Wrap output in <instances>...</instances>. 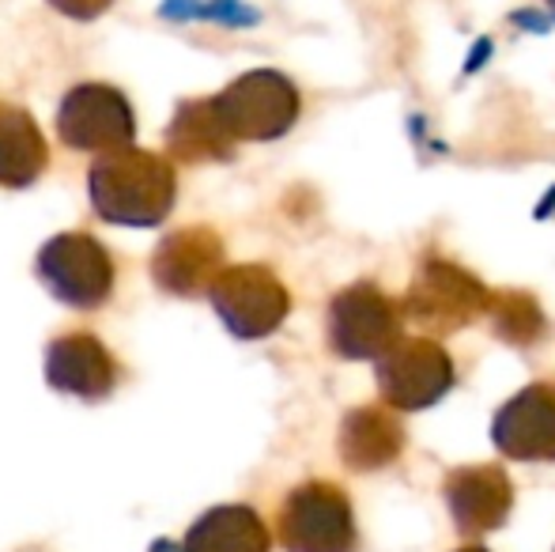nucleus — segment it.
<instances>
[{"mask_svg":"<svg viewBox=\"0 0 555 552\" xmlns=\"http://www.w3.org/2000/svg\"><path fill=\"white\" fill-rule=\"evenodd\" d=\"M91 205L103 220L121 228H155L178 201V175L167 155L117 147L95 159L88 175Z\"/></svg>","mask_w":555,"mask_h":552,"instance_id":"f257e3e1","label":"nucleus"},{"mask_svg":"<svg viewBox=\"0 0 555 552\" xmlns=\"http://www.w3.org/2000/svg\"><path fill=\"white\" fill-rule=\"evenodd\" d=\"M488 307L491 287L442 254H427L401 295L404 322H412L424 337L435 341L488 318Z\"/></svg>","mask_w":555,"mask_h":552,"instance_id":"f03ea898","label":"nucleus"},{"mask_svg":"<svg viewBox=\"0 0 555 552\" xmlns=\"http://www.w3.org/2000/svg\"><path fill=\"white\" fill-rule=\"evenodd\" d=\"M325 337L340 360L378 363L404 341L401 299H389L374 280H356L330 299Z\"/></svg>","mask_w":555,"mask_h":552,"instance_id":"7ed1b4c3","label":"nucleus"},{"mask_svg":"<svg viewBox=\"0 0 555 552\" xmlns=\"http://www.w3.org/2000/svg\"><path fill=\"white\" fill-rule=\"evenodd\" d=\"M276 538L287 552H356L359 526L348 492L333 480H302L284 496Z\"/></svg>","mask_w":555,"mask_h":552,"instance_id":"20e7f679","label":"nucleus"},{"mask_svg":"<svg viewBox=\"0 0 555 552\" xmlns=\"http://www.w3.org/2000/svg\"><path fill=\"white\" fill-rule=\"evenodd\" d=\"M216 111H220L223 126L231 129L234 140H280L292 133V126L299 121L302 99L299 88L287 80L276 68H254L242 73L238 80H231L216 95Z\"/></svg>","mask_w":555,"mask_h":552,"instance_id":"39448f33","label":"nucleus"},{"mask_svg":"<svg viewBox=\"0 0 555 552\" xmlns=\"http://www.w3.org/2000/svg\"><path fill=\"white\" fill-rule=\"evenodd\" d=\"M216 314L227 325V333L238 341H264L287 322L292 314V295L284 280L272 273L269 266H231L216 277L212 292Z\"/></svg>","mask_w":555,"mask_h":552,"instance_id":"423d86ee","label":"nucleus"},{"mask_svg":"<svg viewBox=\"0 0 555 552\" xmlns=\"http://www.w3.org/2000/svg\"><path fill=\"white\" fill-rule=\"evenodd\" d=\"M457 383V363L435 337H404L378 360V394L397 413H424L439 406Z\"/></svg>","mask_w":555,"mask_h":552,"instance_id":"0eeeda50","label":"nucleus"},{"mask_svg":"<svg viewBox=\"0 0 555 552\" xmlns=\"http://www.w3.org/2000/svg\"><path fill=\"white\" fill-rule=\"evenodd\" d=\"M38 277L53 299L76 310H95L114 292V261L95 235L65 231L53 235L38 254Z\"/></svg>","mask_w":555,"mask_h":552,"instance_id":"6e6552de","label":"nucleus"},{"mask_svg":"<svg viewBox=\"0 0 555 552\" xmlns=\"http://www.w3.org/2000/svg\"><path fill=\"white\" fill-rule=\"evenodd\" d=\"M450 523L461 538L480 541L488 534L503 530L514 511V480L499 462L457 465L442 480Z\"/></svg>","mask_w":555,"mask_h":552,"instance_id":"1a4fd4ad","label":"nucleus"},{"mask_svg":"<svg viewBox=\"0 0 555 552\" xmlns=\"http://www.w3.org/2000/svg\"><path fill=\"white\" fill-rule=\"evenodd\" d=\"M137 133L129 99L106 84H80L57 111V137L76 152H117Z\"/></svg>","mask_w":555,"mask_h":552,"instance_id":"9d476101","label":"nucleus"},{"mask_svg":"<svg viewBox=\"0 0 555 552\" xmlns=\"http://www.w3.org/2000/svg\"><path fill=\"white\" fill-rule=\"evenodd\" d=\"M491 442L514 462H555V383H529L491 416Z\"/></svg>","mask_w":555,"mask_h":552,"instance_id":"9b49d317","label":"nucleus"},{"mask_svg":"<svg viewBox=\"0 0 555 552\" xmlns=\"http://www.w3.org/2000/svg\"><path fill=\"white\" fill-rule=\"evenodd\" d=\"M409 447V432H404V413H397L386 401L374 406H356L344 413L340 432H336V450L340 462L351 473H378L389 470Z\"/></svg>","mask_w":555,"mask_h":552,"instance_id":"f8f14e48","label":"nucleus"},{"mask_svg":"<svg viewBox=\"0 0 555 552\" xmlns=\"http://www.w3.org/2000/svg\"><path fill=\"white\" fill-rule=\"evenodd\" d=\"M223 273V239L212 228H182L167 235L155 251L152 277L170 295L212 292Z\"/></svg>","mask_w":555,"mask_h":552,"instance_id":"ddd939ff","label":"nucleus"},{"mask_svg":"<svg viewBox=\"0 0 555 552\" xmlns=\"http://www.w3.org/2000/svg\"><path fill=\"white\" fill-rule=\"evenodd\" d=\"M46 383L80 401H103L117 386V360L95 333H65L46 348Z\"/></svg>","mask_w":555,"mask_h":552,"instance_id":"4468645a","label":"nucleus"},{"mask_svg":"<svg viewBox=\"0 0 555 552\" xmlns=\"http://www.w3.org/2000/svg\"><path fill=\"white\" fill-rule=\"evenodd\" d=\"M272 534L264 518L246 503H223L185 530L178 552H269Z\"/></svg>","mask_w":555,"mask_h":552,"instance_id":"2eb2a0df","label":"nucleus"},{"mask_svg":"<svg viewBox=\"0 0 555 552\" xmlns=\"http://www.w3.org/2000/svg\"><path fill=\"white\" fill-rule=\"evenodd\" d=\"M234 144H238V140L223 126L220 111H216V99L182 103L167 126L170 155H178V159H185V163H205V159L223 163L234 155Z\"/></svg>","mask_w":555,"mask_h":552,"instance_id":"dca6fc26","label":"nucleus"},{"mask_svg":"<svg viewBox=\"0 0 555 552\" xmlns=\"http://www.w3.org/2000/svg\"><path fill=\"white\" fill-rule=\"evenodd\" d=\"M46 163H50V147L35 118L23 106L0 103V185L23 190L42 175Z\"/></svg>","mask_w":555,"mask_h":552,"instance_id":"f3484780","label":"nucleus"},{"mask_svg":"<svg viewBox=\"0 0 555 552\" xmlns=\"http://www.w3.org/2000/svg\"><path fill=\"white\" fill-rule=\"evenodd\" d=\"M488 322L495 330V337L514 348H533L548 337L544 307L537 303L533 292H521V287H495L491 292Z\"/></svg>","mask_w":555,"mask_h":552,"instance_id":"a211bd4d","label":"nucleus"},{"mask_svg":"<svg viewBox=\"0 0 555 552\" xmlns=\"http://www.w3.org/2000/svg\"><path fill=\"white\" fill-rule=\"evenodd\" d=\"M50 4L57 8V12L73 15V20H95V15H103L114 0H50Z\"/></svg>","mask_w":555,"mask_h":552,"instance_id":"6ab92c4d","label":"nucleus"},{"mask_svg":"<svg viewBox=\"0 0 555 552\" xmlns=\"http://www.w3.org/2000/svg\"><path fill=\"white\" fill-rule=\"evenodd\" d=\"M453 552H491V549H483L480 541H468V545H461V549H453Z\"/></svg>","mask_w":555,"mask_h":552,"instance_id":"aec40b11","label":"nucleus"},{"mask_svg":"<svg viewBox=\"0 0 555 552\" xmlns=\"http://www.w3.org/2000/svg\"><path fill=\"white\" fill-rule=\"evenodd\" d=\"M552 4H555V0H552Z\"/></svg>","mask_w":555,"mask_h":552,"instance_id":"412c9836","label":"nucleus"}]
</instances>
